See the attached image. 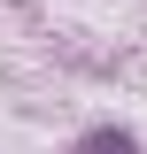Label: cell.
Segmentation results:
<instances>
[{
    "label": "cell",
    "instance_id": "1",
    "mask_svg": "<svg viewBox=\"0 0 147 154\" xmlns=\"http://www.w3.org/2000/svg\"><path fill=\"white\" fill-rule=\"evenodd\" d=\"M77 154H139V139H132V131H93Z\"/></svg>",
    "mask_w": 147,
    "mask_h": 154
}]
</instances>
